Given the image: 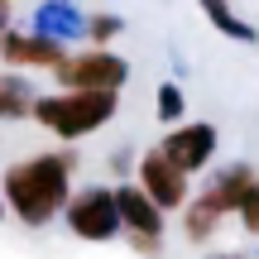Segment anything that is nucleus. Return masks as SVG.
<instances>
[{
    "label": "nucleus",
    "instance_id": "nucleus-14",
    "mask_svg": "<svg viewBox=\"0 0 259 259\" xmlns=\"http://www.w3.org/2000/svg\"><path fill=\"white\" fill-rule=\"evenodd\" d=\"M183 115V92H178L173 82L158 87V120H178Z\"/></svg>",
    "mask_w": 259,
    "mask_h": 259
},
{
    "label": "nucleus",
    "instance_id": "nucleus-13",
    "mask_svg": "<svg viewBox=\"0 0 259 259\" xmlns=\"http://www.w3.org/2000/svg\"><path fill=\"white\" fill-rule=\"evenodd\" d=\"M216 221H221V216H216V211H206V206L197 202V206H187V216H183V231H187V240H206V235L216 231Z\"/></svg>",
    "mask_w": 259,
    "mask_h": 259
},
{
    "label": "nucleus",
    "instance_id": "nucleus-11",
    "mask_svg": "<svg viewBox=\"0 0 259 259\" xmlns=\"http://www.w3.org/2000/svg\"><path fill=\"white\" fill-rule=\"evenodd\" d=\"M19 115H34V92L24 77L0 72V120H19Z\"/></svg>",
    "mask_w": 259,
    "mask_h": 259
},
{
    "label": "nucleus",
    "instance_id": "nucleus-8",
    "mask_svg": "<svg viewBox=\"0 0 259 259\" xmlns=\"http://www.w3.org/2000/svg\"><path fill=\"white\" fill-rule=\"evenodd\" d=\"M250 187H254V173L245 163H235V168H226V173H216L211 187H206L197 202H202L206 211H216V216H231V211H240V206H245Z\"/></svg>",
    "mask_w": 259,
    "mask_h": 259
},
{
    "label": "nucleus",
    "instance_id": "nucleus-9",
    "mask_svg": "<svg viewBox=\"0 0 259 259\" xmlns=\"http://www.w3.org/2000/svg\"><path fill=\"white\" fill-rule=\"evenodd\" d=\"M5 63H34V67H63V44L44 34H5Z\"/></svg>",
    "mask_w": 259,
    "mask_h": 259
},
{
    "label": "nucleus",
    "instance_id": "nucleus-1",
    "mask_svg": "<svg viewBox=\"0 0 259 259\" xmlns=\"http://www.w3.org/2000/svg\"><path fill=\"white\" fill-rule=\"evenodd\" d=\"M72 154H38L5 173V202L24 226H48L72 197Z\"/></svg>",
    "mask_w": 259,
    "mask_h": 259
},
{
    "label": "nucleus",
    "instance_id": "nucleus-16",
    "mask_svg": "<svg viewBox=\"0 0 259 259\" xmlns=\"http://www.w3.org/2000/svg\"><path fill=\"white\" fill-rule=\"evenodd\" d=\"M240 221H245V231H254V235H259V178H254L250 197H245V206H240Z\"/></svg>",
    "mask_w": 259,
    "mask_h": 259
},
{
    "label": "nucleus",
    "instance_id": "nucleus-15",
    "mask_svg": "<svg viewBox=\"0 0 259 259\" xmlns=\"http://www.w3.org/2000/svg\"><path fill=\"white\" fill-rule=\"evenodd\" d=\"M87 29H92L96 44H106V38L120 34V19H115V15H96V19H87Z\"/></svg>",
    "mask_w": 259,
    "mask_h": 259
},
{
    "label": "nucleus",
    "instance_id": "nucleus-2",
    "mask_svg": "<svg viewBox=\"0 0 259 259\" xmlns=\"http://www.w3.org/2000/svg\"><path fill=\"white\" fill-rule=\"evenodd\" d=\"M111 115H115V92H63L34 101V120L48 125L58 139H82L101 130Z\"/></svg>",
    "mask_w": 259,
    "mask_h": 259
},
{
    "label": "nucleus",
    "instance_id": "nucleus-5",
    "mask_svg": "<svg viewBox=\"0 0 259 259\" xmlns=\"http://www.w3.org/2000/svg\"><path fill=\"white\" fill-rule=\"evenodd\" d=\"M139 187H144V197L158 206V211H173V206L187 202V173L168 163L163 149H154V154L139 158Z\"/></svg>",
    "mask_w": 259,
    "mask_h": 259
},
{
    "label": "nucleus",
    "instance_id": "nucleus-4",
    "mask_svg": "<svg viewBox=\"0 0 259 259\" xmlns=\"http://www.w3.org/2000/svg\"><path fill=\"white\" fill-rule=\"evenodd\" d=\"M58 77L67 82V92H120L130 67H125V58L96 48V53H82V58H72V63H63Z\"/></svg>",
    "mask_w": 259,
    "mask_h": 259
},
{
    "label": "nucleus",
    "instance_id": "nucleus-7",
    "mask_svg": "<svg viewBox=\"0 0 259 259\" xmlns=\"http://www.w3.org/2000/svg\"><path fill=\"white\" fill-rule=\"evenodd\" d=\"M158 149H163V158L173 168L197 173V168H206V163H211V154H216V130L211 125H183V130H173Z\"/></svg>",
    "mask_w": 259,
    "mask_h": 259
},
{
    "label": "nucleus",
    "instance_id": "nucleus-10",
    "mask_svg": "<svg viewBox=\"0 0 259 259\" xmlns=\"http://www.w3.org/2000/svg\"><path fill=\"white\" fill-rule=\"evenodd\" d=\"M34 24H38V34H44V38H67V34L82 29V15H77L67 0H44Z\"/></svg>",
    "mask_w": 259,
    "mask_h": 259
},
{
    "label": "nucleus",
    "instance_id": "nucleus-6",
    "mask_svg": "<svg viewBox=\"0 0 259 259\" xmlns=\"http://www.w3.org/2000/svg\"><path fill=\"white\" fill-rule=\"evenodd\" d=\"M115 206H120V226H130L135 245L144 254H154L158 235H163V211L144 197V187H115Z\"/></svg>",
    "mask_w": 259,
    "mask_h": 259
},
{
    "label": "nucleus",
    "instance_id": "nucleus-12",
    "mask_svg": "<svg viewBox=\"0 0 259 259\" xmlns=\"http://www.w3.org/2000/svg\"><path fill=\"white\" fill-rule=\"evenodd\" d=\"M202 10H206V19H211V24H216V29H221V34H226V38H240V44H254V38H259V34H254V29H250V24H245V19H240V15H235V10H231V5H226V0H202Z\"/></svg>",
    "mask_w": 259,
    "mask_h": 259
},
{
    "label": "nucleus",
    "instance_id": "nucleus-18",
    "mask_svg": "<svg viewBox=\"0 0 259 259\" xmlns=\"http://www.w3.org/2000/svg\"><path fill=\"white\" fill-rule=\"evenodd\" d=\"M0 216H5V206H0Z\"/></svg>",
    "mask_w": 259,
    "mask_h": 259
},
{
    "label": "nucleus",
    "instance_id": "nucleus-17",
    "mask_svg": "<svg viewBox=\"0 0 259 259\" xmlns=\"http://www.w3.org/2000/svg\"><path fill=\"white\" fill-rule=\"evenodd\" d=\"M5 24H10V0H0V48H5V34H10Z\"/></svg>",
    "mask_w": 259,
    "mask_h": 259
},
{
    "label": "nucleus",
    "instance_id": "nucleus-3",
    "mask_svg": "<svg viewBox=\"0 0 259 259\" xmlns=\"http://www.w3.org/2000/svg\"><path fill=\"white\" fill-rule=\"evenodd\" d=\"M67 226H72V235H82V240H111V235L120 231L115 192H106V187L77 192L72 202H67Z\"/></svg>",
    "mask_w": 259,
    "mask_h": 259
}]
</instances>
